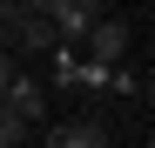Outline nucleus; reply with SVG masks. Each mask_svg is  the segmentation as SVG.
Here are the masks:
<instances>
[{
  "label": "nucleus",
  "instance_id": "39448f33",
  "mask_svg": "<svg viewBox=\"0 0 155 148\" xmlns=\"http://www.w3.org/2000/svg\"><path fill=\"white\" fill-rule=\"evenodd\" d=\"M142 108H155V74H142V94H135Z\"/></svg>",
  "mask_w": 155,
  "mask_h": 148
},
{
  "label": "nucleus",
  "instance_id": "423d86ee",
  "mask_svg": "<svg viewBox=\"0 0 155 148\" xmlns=\"http://www.w3.org/2000/svg\"><path fill=\"white\" fill-rule=\"evenodd\" d=\"M148 14H155V0H148Z\"/></svg>",
  "mask_w": 155,
  "mask_h": 148
},
{
  "label": "nucleus",
  "instance_id": "f257e3e1",
  "mask_svg": "<svg viewBox=\"0 0 155 148\" xmlns=\"http://www.w3.org/2000/svg\"><path fill=\"white\" fill-rule=\"evenodd\" d=\"M34 135H41L47 148H108V141H115V128H108L101 108H74V114H61V121H41Z\"/></svg>",
  "mask_w": 155,
  "mask_h": 148
},
{
  "label": "nucleus",
  "instance_id": "7ed1b4c3",
  "mask_svg": "<svg viewBox=\"0 0 155 148\" xmlns=\"http://www.w3.org/2000/svg\"><path fill=\"white\" fill-rule=\"evenodd\" d=\"M0 94H7V101L20 108V121H27V128H41V121H47V81H41V74H27V67H14Z\"/></svg>",
  "mask_w": 155,
  "mask_h": 148
},
{
  "label": "nucleus",
  "instance_id": "20e7f679",
  "mask_svg": "<svg viewBox=\"0 0 155 148\" xmlns=\"http://www.w3.org/2000/svg\"><path fill=\"white\" fill-rule=\"evenodd\" d=\"M47 14H54V27H61V40H81V34L94 27V20L108 14V0H54Z\"/></svg>",
  "mask_w": 155,
  "mask_h": 148
},
{
  "label": "nucleus",
  "instance_id": "f03ea898",
  "mask_svg": "<svg viewBox=\"0 0 155 148\" xmlns=\"http://www.w3.org/2000/svg\"><path fill=\"white\" fill-rule=\"evenodd\" d=\"M128 40H135V34H128V20H121V14L108 7V14H101L94 27H88L81 40H74V47H81L88 61H108V67H115V61H128Z\"/></svg>",
  "mask_w": 155,
  "mask_h": 148
}]
</instances>
